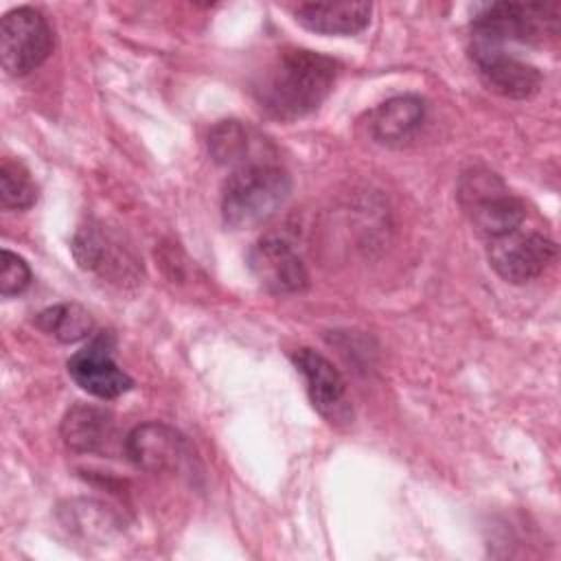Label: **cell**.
I'll list each match as a JSON object with an SVG mask.
<instances>
[{"mask_svg":"<svg viewBox=\"0 0 561 561\" xmlns=\"http://www.w3.org/2000/svg\"><path fill=\"white\" fill-rule=\"evenodd\" d=\"M335 77V59L307 48H285L263 70L254 94L270 116L294 121L320 107L331 94Z\"/></svg>","mask_w":561,"mask_h":561,"instance_id":"obj_1","label":"cell"},{"mask_svg":"<svg viewBox=\"0 0 561 561\" xmlns=\"http://www.w3.org/2000/svg\"><path fill=\"white\" fill-rule=\"evenodd\" d=\"M291 180L272 162H248L237 167L221 188V215L232 228H254L267 221L285 204Z\"/></svg>","mask_w":561,"mask_h":561,"instance_id":"obj_2","label":"cell"},{"mask_svg":"<svg viewBox=\"0 0 561 561\" xmlns=\"http://www.w3.org/2000/svg\"><path fill=\"white\" fill-rule=\"evenodd\" d=\"M557 4L497 2L473 20V48H502L511 42L539 44L546 35H557Z\"/></svg>","mask_w":561,"mask_h":561,"instance_id":"obj_3","label":"cell"},{"mask_svg":"<svg viewBox=\"0 0 561 561\" xmlns=\"http://www.w3.org/2000/svg\"><path fill=\"white\" fill-rule=\"evenodd\" d=\"M458 197L473 228L491 241L519 230L526 217L522 199H517L495 173L482 169H473L460 178Z\"/></svg>","mask_w":561,"mask_h":561,"instance_id":"obj_4","label":"cell"},{"mask_svg":"<svg viewBox=\"0 0 561 561\" xmlns=\"http://www.w3.org/2000/svg\"><path fill=\"white\" fill-rule=\"evenodd\" d=\"M53 31L46 18L31 7H18L4 13L0 24L2 68L22 77L42 66L53 53Z\"/></svg>","mask_w":561,"mask_h":561,"instance_id":"obj_5","label":"cell"},{"mask_svg":"<svg viewBox=\"0 0 561 561\" xmlns=\"http://www.w3.org/2000/svg\"><path fill=\"white\" fill-rule=\"evenodd\" d=\"M125 454L147 473H182L195 460L188 440L178 430L158 421L134 427L125 438Z\"/></svg>","mask_w":561,"mask_h":561,"instance_id":"obj_6","label":"cell"},{"mask_svg":"<svg viewBox=\"0 0 561 561\" xmlns=\"http://www.w3.org/2000/svg\"><path fill=\"white\" fill-rule=\"evenodd\" d=\"M557 259V243L539 232H511L489 243L491 267L508 283H528L541 276Z\"/></svg>","mask_w":561,"mask_h":561,"instance_id":"obj_7","label":"cell"},{"mask_svg":"<svg viewBox=\"0 0 561 561\" xmlns=\"http://www.w3.org/2000/svg\"><path fill=\"white\" fill-rule=\"evenodd\" d=\"M248 267L270 294H298L309 285L302 259L278 237H263L256 241L248 252Z\"/></svg>","mask_w":561,"mask_h":561,"instance_id":"obj_8","label":"cell"},{"mask_svg":"<svg viewBox=\"0 0 561 561\" xmlns=\"http://www.w3.org/2000/svg\"><path fill=\"white\" fill-rule=\"evenodd\" d=\"M70 377L99 399H116L127 392L134 381L112 357V337L101 333L88 346L68 359Z\"/></svg>","mask_w":561,"mask_h":561,"instance_id":"obj_9","label":"cell"},{"mask_svg":"<svg viewBox=\"0 0 561 561\" xmlns=\"http://www.w3.org/2000/svg\"><path fill=\"white\" fill-rule=\"evenodd\" d=\"M291 362L305 377L313 408L331 423L348 421L351 405L346 399V381L342 379L337 368L327 357L311 348L294 351Z\"/></svg>","mask_w":561,"mask_h":561,"instance_id":"obj_10","label":"cell"},{"mask_svg":"<svg viewBox=\"0 0 561 561\" xmlns=\"http://www.w3.org/2000/svg\"><path fill=\"white\" fill-rule=\"evenodd\" d=\"M471 57L489 90L506 99H528L541 88V72L502 48H473Z\"/></svg>","mask_w":561,"mask_h":561,"instance_id":"obj_11","label":"cell"},{"mask_svg":"<svg viewBox=\"0 0 561 561\" xmlns=\"http://www.w3.org/2000/svg\"><path fill=\"white\" fill-rule=\"evenodd\" d=\"M373 7L368 2H305L298 4L296 20L322 35H355L370 22Z\"/></svg>","mask_w":561,"mask_h":561,"instance_id":"obj_12","label":"cell"},{"mask_svg":"<svg viewBox=\"0 0 561 561\" xmlns=\"http://www.w3.org/2000/svg\"><path fill=\"white\" fill-rule=\"evenodd\" d=\"M61 438L70 451L77 454H99L105 451L114 440L112 414L96 408L79 403L68 410L61 421Z\"/></svg>","mask_w":561,"mask_h":561,"instance_id":"obj_13","label":"cell"},{"mask_svg":"<svg viewBox=\"0 0 561 561\" xmlns=\"http://www.w3.org/2000/svg\"><path fill=\"white\" fill-rule=\"evenodd\" d=\"M423 116L425 105L419 96H394L373 112L370 129L379 142H401L414 134Z\"/></svg>","mask_w":561,"mask_h":561,"instance_id":"obj_14","label":"cell"},{"mask_svg":"<svg viewBox=\"0 0 561 561\" xmlns=\"http://www.w3.org/2000/svg\"><path fill=\"white\" fill-rule=\"evenodd\" d=\"M35 327L44 333L55 335L59 342H79L88 337L94 329V320L88 309L77 302H61L44 309L35 318Z\"/></svg>","mask_w":561,"mask_h":561,"instance_id":"obj_15","label":"cell"},{"mask_svg":"<svg viewBox=\"0 0 561 561\" xmlns=\"http://www.w3.org/2000/svg\"><path fill=\"white\" fill-rule=\"evenodd\" d=\"M208 151L217 164L243 167L250 153V131L239 121H221L208 134Z\"/></svg>","mask_w":561,"mask_h":561,"instance_id":"obj_16","label":"cell"},{"mask_svg":"<svg viewBox=\"0 0 561 561\" xmlns=\"http://www.w3.org/2000/svg\"><path fill=\"white\" fill-rule=\"evenodd\" d=\"M0 202L11 210L31 208L37 202V186L31 180V173L9 158L0 164Z\"/></svg>","mask_w":561,"mask_h":561,"instance_id":"obj_17","label":"cell"},{"mask_svg":"<svg viewBox=\"0 0 561 561\" xmlns=\"http://www.w3.org/2000/svg\"><path fill=\"white\" fill-rule=\"evenodd\" d=\"M31 283V267L26 261L11 250H2V270H0V294L4 298L22 294Z\"/></svg>","mask_w":561,"mask_h":561,"instance_id":"obj_18","label":"cell"}]
</instances>
